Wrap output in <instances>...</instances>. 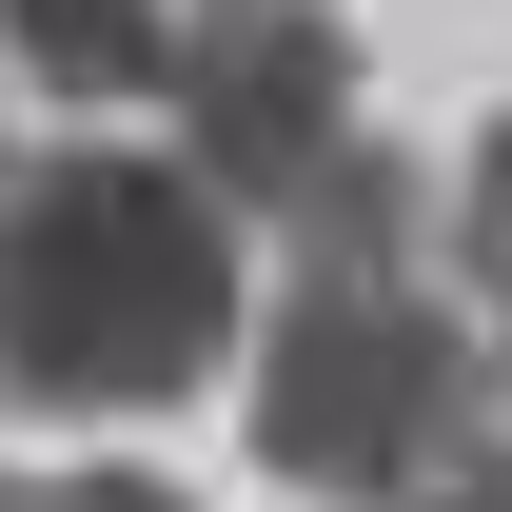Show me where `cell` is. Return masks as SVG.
I'll return each mask as SVG.
<instances>
[{
	"instance_id": "obj_1",
	"label": "cell",
	"mask_w": 512,
	"mask_h": 512,
	"mask_svg": "<svg viewBox=\"0 0 512 512\" xmlns=\"http://www.w3.org/2000/svg\"><path fill=\"white\" fill-rule=\"evenodd\" d=\"M237 355V197L138 138L0 178V394L20 414H178Z\"/></svg>"
},
{
	"instance_id": "obj_2",
	"label": "cell",
	"mask_w": 512,
	"mask_h": 512,
	"mask_svg": "<svg viewBox=\"0 0 512 512\" xmlns=\"http://www.w3.org/2000/svg\"><path fill=\"white\" fill-rule=\"evenodd\" d=\"M493 335L434 276H276L256 316V473L316 512H434L493 453Z\"/></svg>"
},
{
	"instance_id": "obj_3",
	"label": "cell",
	"mask_w": 512,
	"mask_h": 512,
	"mask_svg": "<svg viewBox=\"0 0 512 512\" xmlns=\"http://www.w3.org/2000/svg\"><path fill=\"white\" fill-rule=\"evenodd\" d=\"M178 138H197V178L237 197V217H316V197L375 158V119H355V40H335L316 0L197 20V40H178Z\"/></svg>"
},
{
	"instance_id": "obj_4",
	"label": "cell",
	"mask_w": 512,
	"mask_h": 512,
	"mask_svg": "<svg viewBox=\"0 0 512 512\" xmlns=\"http://www.w3.org/2000/svg\"><path fill=\"white\" fill-rule=\"evenodd\" d=\"M0 40H20V79H60V99H178L197 0H0Z\"/></svg>"
},
{
	"instance_id": "obj_5",
	"label": "cell",
	"mask_w": 512,
	"mask_h": 512,
	"mask_svg": "<svg viewBox=\"0 0 512 512\" xmlns=\"http://www.w3.org/2000/svg\"><path fill=\"white\" fill-rule=\"evenodd\" d=\"M296 276H434V178L375 138V158H355V178L296 217Z\"/></svg>"
},
{
	"instance_id": "obj_6",
	"label": "cell",
	"mask_w": 512,
	"mask_h": 512,
	"mask_svg": "<svg viewBox=\"0 0 512 512\" xmlns=\"http://www.w3.org/2000/svg\"><path fill=\"white\" fill-rule=\"evenodd\" d=\"M453 276H473V316L512 335V119L473 138V178H453Z\"/></svg>"
},
{
	"instance_id": "obj_7",
	"label": "cell",
	"mask_w": 512,
	"mask_h": 512,
	"mask_svg": "<svg viewBox=\"0 0 512 512\" xmlns=\"http://www.w3.org/2000/svg\"><path fill=\"white\" fill-rule=\"evenodd\" d=\"M0 512H178V493H158V473H119V453H99V473H0Z\"/></svg>"
},
{
	"instance_id": "obj_8",
	"label": "cell",
	"mask_w": 512,
	"mask_h": 512,
	"mask_svg": "<svg viewBox=\"0 0 512 512\" xmlns=\"http://www.w3.org/2000/svg\"><path fill=\"white\" fill-rule=\"evenodd\" d=\"M434 512H512V434H493V453H473V473H453V493H434Z\"/></svg>"
},
{
	"instance_id": "obj_9",
	"label": "cell",
	"mask_w": 512,
	"mask_h": 512,
	"mask_svg": "<svg viewBox=\"0 0 512 512\" xmlns=\"http://www.w3.org/2000/svg\"><path fill=\"white\" fill-rule=\"evenodd\" d=\"M493 394H512V335H493Z\"/></svg>"
}]
</instances>
